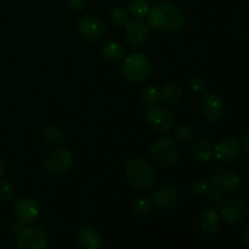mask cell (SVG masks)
<instances>
[{"label":"cell","instance_id":"6da1fadb","mask_svg":"<svg viewBox=\"0 0 249 249\" xmlns=\"http://www.w3.org/2000/svg\"><path fill=\"white\" fill-rule=\"evenodd\" d=\"M146 17L150 28L162 33L177 32L185 24L184 10L170 1H160L151 6Z\"/></svg>","mask_w":249,"mask_h":249},{"label":"cell","instance_id":"7a4b0ae2","mask_svg":"<svg viewBox=\"0 0 249 249\" xmlns=\"http://www.w3.org/2000/svg\"><path fill=\"white\" fill-rule=\"evenodd\" d=\"M126 180L136 190H148L155 185L157 173L152 163L143 158H134L129 160L124 168Z\"/></svg>","mask_w":249,"mask_h":249},{"label":"cell","instance_id":"3957f363","mask_svg":"<svg viewBox=\"0 0 249 249\" xmlns=\"http://www.w3.org/2000/svg\"><path fill=\"white\" fill-rule=\"evenodd\" d=\"M152 62L142 53H134L126 56L122 65V74L130 84H142L150 78Z\"/></svg>","mask_w":249,"mask_h":249},{"label":"cell","instance_id":"277c9868","mask_svg":"<svg viewBox=\"0 0 249 249\" xmlns=\"http://www.w3.org/2000/svg\"><path fill=\"white\" fill-rule=\"evenodd\" d=\"M74 163L73 152L66 146H58L46 155L44 158V169L49 175L60 177L66 174Z\"/></svg>","mask_w":249,"mask_h":249},{"label":"cell","instance_id":"5b68a950","mask_svg":"<svg viewBox=\"0 0 249 249\" xmlns=\"http://www.w3.org/2000/svg\"><path fill=\"white\" fill-rule=\"evenodd\" d=\"M150 155L153 162L157 163L160 167L169 168L178 162V147L174 140L167 136L157 139L150 148Z\"/></svg>","mask_w":249,"mask_h":249},{"label":"cell","instance_id":"8992f818","mask_svg":"<svg viewBox=\"0 0 249 249\" xmlns=\"http://www.w3.org/2000/svg\"><path fill=\"white\" fill-rule=\"evenodd\" d=\"M146 121L151 130L156 134H167L175 125V116L169 108L160 105L151 106L146 112Z\"/></svg>","mask_w":249,"mask_h":249},{"label":"cell","instance_id":"52a82bcc","mask_svg":"<svg viewBox=\"0 0 249 249\" xmlns=\"http://www.w3.org/2000/svg\"><path fill=\"white\" fill-rule=\"evenodd\" d=\"M211 182L214 189L225 195H237L243 189V181L240 175L225 167L218 168L213 173Z\"/></svg>","mask_w":249,"mask_h":249},{"label":"cell","instance_id":"ba28073f","mask_svg":"<svg viewBox=\"0 0 249 249\" xmlns=\"http://www.w3.org/2000/svg\"><path fill=\"white\" fill-rule=\"evenodd\" d=\"M78 34L90 43L100 41L106 36V26L101 18L92 14H84L77 19L75 24Z\"/></svg>","mask_w":249,"mask_h":249},{"label":"cell","instance_id":"9c48e42d","mask_svg":"<svg viewBox=\"0 0 249 249\" xmlns=\"http://www.w3.org/2000/svg\"><path fill=\"white\" fill-rule=\"evenodd\" d=\"M48 245V233L38 226H26L21 229L15 241L16 249H46Z\"/></svg>","mask_w":249,"mask_h":249},{"label":"cell","instance_id":"30bf717a","mask_svg":"<svg viewBox=\"0 0 249 249\" xmlns=\"http://www.w3.org/2000/svg\"><path fill=\"white\" fill-rule=\"evenodd\" d=\"M11 213L17 223L21 225H31L38 219L40 208L34 199L21 197L12 203Z\"/></svg>","mask_w":249,"mask_h":249},{"label":"cell","instance_id":"8fae6325","mask_svg":"<svg viewBox=\"0 0 249 249\" xmlns=\"http://www.w3.org/2000/svg\"><path fill=\"white\" fill-rule=\"evenodd\" d=\"M219 212H220V216L226 223L233 224V225H240L245 223L249 216L248 206L242 199L238 198H231L221 202L219 206Z\"/></svg>","mask_w":249,"mask_h":249},{"label":"cell","instance_id":"7c38bea8","mask_svg":"<svg viewBox=\"0 0 249 249\" xmlns=\"http://www.w3.org/2000/svg\"><path fill=\"white\" fill-rule=\"evenodd\" d=\"M150 26L142 18H134L124 27V36L129 45L133 48H141L150 36Z\"/></svg>","mask_w":249,"mask_h":249},{"label":"cell","instance_id":"4fadbf2b","mask_svg":"<svg viewBox=\"0 0 249 249\" xmlns=\"http://www.w3.org/2000/svg\"><path fill=\"white\" fill-rule=\"evenodd\" d=\"M241 153V143L236 138H224L214 146L213 157L221 164L235 162Z\"/></svg>","mask_w":249,"mask_h":249},{"label":"cell","instance_id":"5bb4252c","mask_svg":"<svg viewBox=\"0 0 249 249\" xmlns=\"http://www.w3.org/2000/svg\"><path fill=\"white\" fill-rule=\"evenodd\" d=\"M225 111L224 100L218 94H204L199 104V112L208 122H218Z\"/></svg>","mask_w":249,"mask_h":249},{"label":"cell","instance_id":"9a60e30c","mask_svg":"<svg viewBox=\"0 0 249 249\" xmlns=\"http://www.w3.org/2000/svg\"><path fill=\"white\" fill-rule=\"evenodd\" d=\"M152 198L160 208L172 209L179 203V192L173 185L162 184L153 191Z\"/></svg>","mask_w":249,"mask_h":249},{"label":"cell","instance_id":"2e32d148","mask_svg":"<svg viewBox=\"0 0 249 249\" xmlns=\"http://www.w3.org/2000/svg\"><path fill=\"white\" fill-rule=\"evenodd\" d=\"M77 242L82 249H101V232L92 225H84L78 229Z\"/></svg>","mask_w":249,"mask_h":249},{"label":"cell","instance_id":"e0dca14e","mask_svg":"<svg viewBox=\"0 0 249 249\" xmlns=\"http://www.w3.org/2000/svg\"><path fill=\"white\" fill-rule=\"evenodd\" d=\"M214 146H215V142L213 139L208 135H203L192 142L190 151H191L192 157L196 160L208 163L214 156Z\"/></svg>","mask_w":249,"mask_h":249},{"label":"cell","instance_id":"ac0fdd59","mask_svg":"<svg viewBox=\"0 0 249 249\" xmlns=\"http://www.w3.org/2000/svg\"><path fill=\"white\" fill-rule=\"evenodd\" d=\"M160 97L168 105H177L184 97V90L178 83L167 82L160 88Z\"/></svg>","mask_w":249,"mask_h":249},{"label":"cell","instance_id":"d6986e66","mask_svg":"<svg viewBox=\"0 0 249 249\" xmlns=\"http://www.w3.org/2000/svg\"><path fill=\"white\" fill-rule=\"evenodd\" d=\"M220 225V214L214 208H207L198 218V226L204 233H213Z\"/></svg>","mask_w":249,"mask_h":249},{"label":"cell","instance_id":"ffe728a7","mask_svg":"<svg viewBox=\"0 0 249 249\" xmlns=\"http://www.w3.org/2000/svg\"><path fill=\"white\" fill-rule=\"evenodd\" d=\"M102 55L111 62H121L125 56V49L119 41L108 40L102 45Z\"/></svg>","mask_w":249,"mask_h":249},{"label":"cell","instance_id":"44dd1931","mask_svg":"<svg viewBox=\"0 0 249 249\" xmlns=\"http://www.w3.org/2000/svg\"><path fill=\"white\" fill-rule=\"evenodd\" d=\"M40 135L44 142L49 143V145H58L65 140V133L55 124H49V125L44 126Z\"/></svg>","mask_w":249,"mask_h":249},{"label":"cell","instance_id":"7402d4cb","mask_svg":"<svg viewBox=\"0 0 249 249\" xmlns=\"http://www.w3.org/2000/svg\"><path fill=\"white\" fill-rule=\"evenodd\" d=\"M152 208V201L147 196H143V195L135 197L133 203H131V209H133L134 214L139 218H146L147 215H150Z\"/></svg>","mask_w":249,"mask_h":249},{"label":"cell","instance_id":"603a6c76","mask_svg":"<svg viewBox=\"0 0 249 249\" xmlns=\"http://www.w3.org/2000/svg\"><path fill=\"white\" fill-rule=\"evenodd\" d=\"M151 0H129V14L135 18H143L151 9Z\"/></svg>","mask_w":249,"mask_h":249},{"label":"cell","instance_id":"cb8c5ba5","mask_svg":"<svg viewBox=\"0 0 249 249\" xmlns=\"http://www.w3.org/2000/svg\"><path fill=\"white\" fill-rule=\"evenodd\" d=\"M141 100L143 104L147 106H156L160 102V88L156 87L155 84H147L141 90Z\"/></svg>","mask_w":249,"mask_h":249},{"label":"cell","instance_id":"d4e9b609","mask_svg":"<svg viewBox=\"0 0 249 249\" xmlns=\"http://www.w3.org/2000/svg\"><path fill=\"white\" fill-rule=\"evenodd\" d=\"M174 138L181 145H186L195 138V129L189 124H181L174 131Z\"/></svg>","mask_w":249,"mask_h":249},{"label":"cell","instance_id":"484cf974","mask_svg":"<svg viewBox=\"0 0 249 249\" xmlns=\"http://www.w3.org/2000/svg\"><path fill=\"white\" fill-rule=\"evenodd\" d=\"M111 21L114 26L119 27V28H124L129 21H130V15L123 7H114L109 14Z\"/></svg>","mask_w":249,"mask_h":249},{"label":"cell","instance_id":"4316f807","mask_svg":"<svg viewBox=\"0 0 249 249\" xmlns=\"http://www.w3.org/2000/svg\"><path fill=\"white\" fill-rule=\"evenodd\" d=\"M212 189H213V185L206 179H197L191 185V192L196 197H207Z\"/></svg>","mask_w":249,"mask_h":249},{"label":"cell","instance_id":"83f0119b","mask_svg":"<svg viewBox=\"0 0 249 249\" xmlns=\"http://www.w3.org/2000/svg\"><path fill=\"white\" fill-rule=\"evenodd\" d=\"M15 196V186L10 180L0 179V201H11Z\"/></svg>","mask_w":249,"mask_h":249},{"label":"cell","instance_id":"f1b7e54d","mask_svg":"<svg viewBox=\"0 0 249 249\" xmlns=\"http://www.w3.org/2000/svg\"><path fill=\"white\" fill-rule=\"evenodd\" d=\"M207 82L201 77H192L189 82V89L195 95H203L207 90Z\"/></svg>","mask_w":249,"mask_h":249},{"label":"cell","instance_id":"f546056e","mask_svg":"<svg viewBox=\"0 0 249 249\" xmlns=\"http://www.w3.org/2000/svg\"><path fill=\"white\" fill-rule=\"evenodd\" d=\"M67 9L72 12H83L87 9V0H65Z\"/></svg>","mask_w":249,"mask_h":249},{"label":"cell","instance_id":"4dcf8cb0","mask_svg":"<svg viewBox=\"0 0 249 249\" xmlns=\"http://www.w3.org/2000/svg\"><path fill=\"white\" fill-rule=\"evenodd\" d=\"M206 198L208 199V203L212 208H214V207H216V206H220V203L223 202V196H221V192L218 191L216 189H214V187L212 189V191L209 192L208 196H207Z\"/></svg>","mask_w":249,"mask_h":249},{"label":"cell","instance_id":"1f68e13d","mask_svg":"<svg viewBox=\"0 0 249 249\" xmlns=\"http://www.w3.org/2000/svg\"><path fill=\"white\" fill-rule=\"evenodd\" d=\"M241 236H242L243 245H245L246 247L249 248V223H247L245 226H243Z\"/></svg>","mask_w":249,"mask_h":249},{"label":"cell","instance_id":"d6a6232c","mask_svg":"<svg viewBox=\"0 0 249 249\" xmlns=\"http://www.w3.org/2000/svg\"><path fill=\"white\" fill-rule=\"evenodd\" d=\"M242 146H243V150L246 151V153H248L249 155V131H247V133L243 135Z\"/></svg>","mask_w":249,"mask_h":249},{"label":"cell","instance_id":"836d02e7","mask_svg":"<svg viewBox=\"0 0 249 249\" xmlns=\"http://www.w3.org/2000/svg\"><path fill=\"white\" fill-rule=\"evenodd\" d=\"M4 174H5V164H4V160L0 158V179L4 177Z\"/></svg>","mask_w":249,"mask_h":249},{"label":"cell","instance_id":"e575fe53","mask_svg":"<svg viewBox=\"0 0 249 249\" xmlns=\"http://www.w3.org/2000/svg\"><path fill=\"white\" fill-rule=\"evenodd\" d=\"M245 172H246V174H247V177H249V163H248L247 167H246V170H245Z\"/></svg>","mask_w":249,"mask_h":249},{"label":"cell","instance_id":"d590c367","mask_svg":"<svg viewBox=\"0 0 249 249\" xmlns=\"http://www.w3.org/2000/svg\"><path fill=\"white\" fill-rule=\"evenodd\" d=\"M107 1H114V0H107Z\"/></svg>","mask_w":249,"mask_h":249}]
</instances>
